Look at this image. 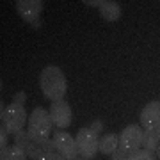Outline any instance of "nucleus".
<instances>
[{
  "instance_id": "f257e3e1",
  "label": "nucleus",
  "mask_w": 160,
  "mask_h": 160,
  "mask_svg": "<svg viewBox=\"0 0 160 160\" xmlns=\"http://www.w3.org/2000/svg\"><path fill=\"white\" fill-rule=\"evenodd\" d=\"M39 87L50 102H61L68 91L66 75L59 66H46L39 75Z\"/></svg>"
},
{
  "instance_id": "f03ea898",
  "label": "nucleus",
  "mask_w": 160,
  "mask_h": 160,
  "mask_svg": "<svg viewBox=\"0 0 160 160\" xmlns=\"http://www.w3.org/2000/svg\"><path fill=\"white\" fill-rule=\"evenodd\" d=\"M53 132L50 112L43 107H36L29 116V133L34 142H45L48 141L50 133Z\"/></svg>"
},
{
  "instance_id": "7ed1b4c3",
  "label": "nucleus",
  "mask_w": 160,
  "mask_h": 160,
  "mask_svg": "<svg viewBox=\"0 0 160 160\" xmlns=\"http://www.w3.org/2000/svg\"><path fill=\"white\" fill-rule=\"evenodd\" d=\"M25 123H29V114L23 105L18 103H11L4 109L2 105V126L6 128L9 133H18L20 130H23Z\"/></svg>"
},
{
  "instance_id": "20e7f679",
  "label": "nucleus",
  "mask_w": 160,
  "mask_h": 160,
  "mask_svg": "<svg viewBox=\"0 0 160 160\" xmlns=\"http://www.w3.org/2000/svg\"><path fill=\"white\" fill-rule=\"evenodd\" d=\"M75 141H77V148H78V153L82 155V158L91 160L100 151V137L91 128H80Z\"/></svg>"
},
{
  "instance_id": "39448f33",
  "label": "nucleus",
  "mask_w": 160,
  "mask_h": 160,
  "mask_svg": "<svg viewBox=\"0 0 160 160\" xmlns=\"http://www.w3.org/2000/svg\"><path fill=\"white\" fill-rule=\"evenodd\" d=\"M16 9L20 16L34 29L41 27V12H43V2L41 0H18Z\"/></svg>"
},
{
  "instance_id": "423d86ee",
  "label": "nucleus",
  "mask_w": 160,
  "mask_h": 160,
  "mask_svg": "<svg viewBox=\"0 0 160 160\" xmlns=\"http://www.w3.org/2000/svg\"><path fill=\"white\" fill-rule=\"evenodd\" d=\"M53 142L55 148L66 160H77L78 158V148H77V141L73 139V135H69L68 132H62L61 128L53 130Z\"/></svg>"
},
{
  "instance_id": "0eeeda50",
  "label": "nucleus",
  "mask_w": 160,
  "mask_h": 160,
  "mask_svg": "<svg viewBox=\"0 0 160 160\" xmlns=\"http://www.w3.org/2000/svg\"><path fill=\"white\" fill-rule=\"evenodd\" d=\"M144 139V130L139 125H128L125 130L119 133V146L128 153H133L141 149Z\"/></svg>"
},
{
  "instance_id": "6e6552de",
  "label": "nucleus",
  "mask_w": 160,
  "mask_h": 160,
  "mask_svg": "<svg viewBox=\"0 0 160 160\" xmlns=\"http://www.w3.org/2000/svg\"><path fill=\"white\" fill-rule=\"evenodd\" d=\"M48 112H50L52 123H53L55 128L64 130V128H68V126L71 125V118H73V114H71V107L68 105V102H64V100H61V102H53Z\"/></svg>"
},
{
  "instance_id": "1a4fd4ad",
  "label": "nucleus",
  "mask_w": 160,
  "mask_h": 160,
  "mask_svg": "<svg viewBox=\"0 0 160 160\" xmlns=\"http://www.w3.org/2000/svg\"><path fill=\"white\" fill-rule=\"evenodd\" d=\"M141 126L144 130H157L160 126V102H149L141 110Z\"/></svg>"
},
{
  "instance_id": "9d476101",
  "label": "nucleus",
  "mask_w": 160,
  "mask_h": 160,
  "mask_svg": "<svg viewBox=\"0 0 160 160\" xmlns=\"http://www.w3.org/2000/svg\"><path fill=\"white\" fill-rule=\"evenodd\" d=\"M98 9H100L102 18L107 20V22H118L121 18V7L114 0H102V4H100Z\"/></svg>"
},
{
  "instance_id": "9b49d317",
  "label": "nucleus",
  "mask_w": 160,
  "mask_h": 160,
  "mask_svg": "<svg viewBox=\"0 0 160 160\" xmlns=\"http://www.w3.org/2000/svg\"><path fill=\"white\" fill-rule=\"evenodd\" d=\"M118 148H119V137L116 133H105L100 139V151L103 155H112Z\"/></svg>"
},
{
  "instance_id": "f8f14e48",
  "label": "nucleus",
  "mask_w": 160,
  "mask_h": 160,
  "mask_svg": "<svg viewBox=\"0 0 160 160\" xmlns=\"http://www.w3.org/2000/svg\"><path fill=\"white\" fill-rule=\"evenodd\" d=\"M142 148L155 153L160 148V137L157 130H144V139H142Z\"/></svg>"
},
{
  "instance_id": "ddd939ff",
  "label": "nucleus",
  "mask_w": 160,
  "mask_h": 160,
  "mask_svg": "<svg viewBox=\"0 0 160 160\" xmlns=\"http://www.w3.org/2000/svg\"><path fill=\"white\" fill-rule=\"evenodd\" d=\"M32 142H34V141H32V137H30L29 130H20L18 133H14V144L20 146L25 153H29V151H30Z\"/></svg>"
},
{
  "instance_id": "4468645a",
  "label": "nucleus",
  "mask_w": 160,
  "mask_h": 160,
  "mask_svg": "<svg viewBox=\"0 0 160 160\" xmlns=\"http://www.w3.org/2000/svg\"><path fill=\"white\" fill-rule=\"evenodd\" d=\"M6 157L7 160H27L29 158V155L25 153L20 146H9V148H6Z\"/></svg>"
},
{
  "instance_id": "2eb2a0df",
  "label": "nucleus",
  "mask_w": 160,
  "mask_h": 160,
  "mask_svg": "<svg viewBox=\"0 0 160 160\" xmlns=\"http://www.w3.org/2000/svg\"><path fill=\"white\" fill-rule=\"evenodd\" d=\"M126 160H157L155 158V153L148 151V149H137L126 157Z\"/></svg>"
},
{
  "instance_id": "dca6fc26",
  "label": "nucleus",
  "mask_w": 160,
  "mask_h": 160,
  "mask_svg": "<svg viewBox=\"0 0 160 160\" xmlns=\"http://www.w3.org/2000/svg\"><path fill=\"white\" fill-rule=\"evenodd\" d=\"M128 155H130V153H128V151H125V149L119 146L114 153L110 155V157H112V160H126V157H128Z\"/></svg>"
},
{
  "instance_id": "f3484780",
  "label": "nucleus",
  "mask_w": 160,
  "mask_h": 160,
  "mask_svg": "<svg viewBox=\"0 0 160 160\" xmlns=\"http://www.w3.org/2000/svg\"><path fill=\"white\" fill-rule=\"evenodd\" d=\"M94 133H100V132H103V121L102 119H94L91 123V126H89Z\"/></svg>"
},
{
  "instance_id": "a211bd4d",
  "label": "nucleus",
  "mask_w": 160,
  "mask_h": 160,
  "mask_svg": "<svg viewBox=\"0 0 160 160\" xmlns=\"http://www.w3.org/2000/svg\"><path fill=\"white\" fill-rule=\"evenodd\" d=\"M25 100H27V94H25L23 91H20V92H16V94H14V98H12V103L23 105V103H25Z\"/></svg>"
},
{
  "instance_id": "6ab92c4d",
  "label": "nucleus",
  "mask_w": 160,
  "mask_h": 160,
  "mask_svg": "<svg viewBox=\"0 0 160 160\" xmlns=\"http://www.w3.org/2000/svg\"><path fill=\"white\" fill-rule=\"evenodd\" d=\"M39 160H66V158H64V157L59 153V151H55V153L45 155V157H43V158H39Z\"/></svg>"
},
{
  "instance_id": "aec40b11",
  "label": "nucleus",
  "mask_w": 160,
  "mask_h": 160,
  "mask_svg": "<svg viewBox=\"0 0 160 160\" xmlns=\"http://www.w3.org/2000/svg\"><path fill=\"white\" fill-rule=\"evenodd\" d=\"M84 4H87V6H91V7H100V4H102V0H89V2H84Z\"/></svg>"
},
{
  "instance_id": "412c9836",
  "label": "nucleus",
  "mask_w": 160,
  "mask_h": 160,
  "mask_svg": "<svg viewBox=\"0 0 160 160\" xmlns=\"http://www.w3.org/2000/svg\"><path fill=\"white\" fill-rule=\"evenodd\" d=\"M157 132H158V137H160V126H158V128H157Z\"/></svg>"
},
{
  "instance_id": "4be33fe9",
  "label": "nucleus",
  "mask_w": 160,
  "mask_h": 160,
  "mask_svg": "<svg viewBox=\"0 0 160 160\" xmlns=\"http://www.w3.org/2000/svg\"><path fill=\"white\" fill-rule=\"evenodd\" d=\"M157 153H158V158H160V148H158V151H157Z\"/></svg>"
},
{
  "instance_id": "5701e85b",
  "label": "nucleus",
  "mask_w": 160,
  "mask_h": 160,
  "mask_svg": "<svg viewBox=\"0 0 160 160\" xmlns=\"http://www.w3.org/2000/svg\"><path fill=\"white\" fill-rule=\"evenodd\" d=\"M77 160H86V158H77Z\"/></svg>"
}]
</instances>
